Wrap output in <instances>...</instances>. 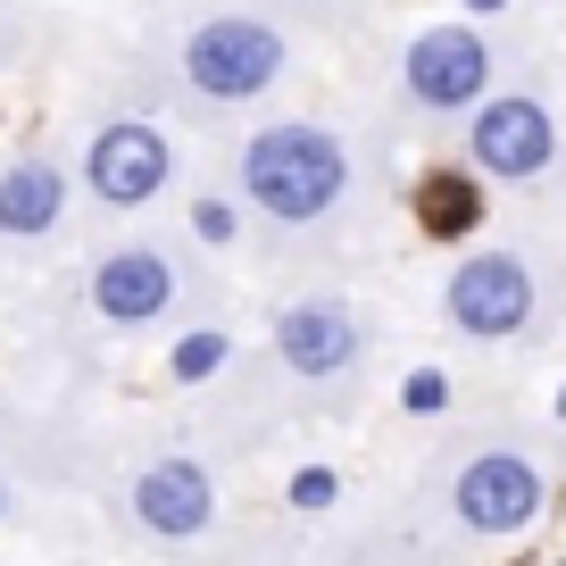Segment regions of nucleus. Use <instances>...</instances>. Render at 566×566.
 Segmentation results:
<instances>
[{"mask_svg":"<svg viewBox=\"0 0 566 566\" xmlns=\"http://www.w3.org/2000/svg\"><path fill=\"white\" fill-rule=\"evenodd\" d=\"M242 200L275 226H317L350 200V142L308 117H275L242 142Z\"/></svg>","mask_w":566,"mask_h":566,"instance_id":"f257e3e1","label":"nucleus"},{"mask_svg":"<svg viewBox=\"0 0 566 566\" xmlns=\"http://www.w3.org/2000/svg\"><path fill=\"white\" fill-rule=\"evenodd\" d=\"M283 67H292V42L266 18H242V9L200 18L192 34H184V84H192L200 101H259V92H275Z\"/></svg>","mask_w":566,"mask_h":566,"instance_id":"f03ea898","label":"nucleus"},{"mask_svg":"<svg viewBox=\"0 0 566 566\" xmlns=\"http://www.w3.org/2000/svg\"><path fill=\"white\" fill-rule=\"evenodd\" d=\"M533 301H542V283L516 250H467L442 275V317L467 342H516L533 325Z\"/></svg>","mask_w":566,"mask_h":566,"instance_id":"7ed1b4c3","label":"nucleus"},{"mask_svg":"<svg viewBox=\"0 0 566 566\" xmlns=\"http://www.w3.org/2000/svg\"><path fill=\"white\" fill-rule=\"evenodd\" d=\"M558 159V117L533 92H483L467 108V167L483 184H533Z\"/></svg>","mask_w":566,"mask_h":566,"instance_id":"20e7f679","label":"nucleus"},{"mask_svg":"<svg viewBox=\"0 0 566 566\" xmlns=\"http://www.w3.org/2000/svg\"><path fill=\"white\" fill-rule=\"evenodd\" d=\"M176 184V142L150 117H108L84 142V192L101 209H150V200Z\"/></svg>","mask_w":566,"mask_h":566,"instance_id":"39448f33","label":"nucleus"},{"mask_svg":"<svg viewBox=\"0 0 566 566\" xmlns=\"http://www.w3.org/2000/svg\"><path fill=\"white\" fill-rule=\"evenodd\" d=\"M542 500H549V475L525 450H475V459L459 467V483H450V516H459L475 542L525 533L533 516H542Z\"/></svg>","mask_w":566,"mask_h":566,"instance_id":"423d86ee","label":"nucleus"},{"mask_svg":"<svg viewBox=\"0 0 566 566\" xmlns=\"http://www.w3.org/2000/svg\"><path fill=\"white\" fill-rule=\"evenodd\" d=\"M400 92L417 108H433V117H467V108L492 92V42L475 34V25H424L417 42L400 51Z\"/></svg>","mask_w":566,"mask_h":566,"instance_id":"0eeeda50","label":"nucleus"},{"mask_svg":"<svg viewBox=\"0 0 566 566\" xmlns=\"http://www.w3.org/2000/svg\"><path fill=\"white\" fill-rule=\"evenodd\" d=\"M176 292H184V275H176V259H167L159 242H125V250H108V259L92 266V317L117 325V334L159 325L167 308H176Z\"/></svg>","mask_w":566,"mask_h":566,"instance_id":"6e6552de","label":"nucleus"},{"mask_svg":"<svg viewBox=\"0 0 566 566\" xmlns=\"http://www.w3.org/2000/svg\"><path fill=\"white\" fill-rule=\"evenodd\" d=\"M134 516L150 542H200L217 525V475L200 459H150L134 475Z\"/></svg>","mask_w":566,"mask_h":566,"instance_id":"1a4fd4ad","label":"nucleus"},{"mask_svg":"<svg viewBox=\"0 0 566 566\" xmlns=\"http://www.w3.org/2000/svg\"><path fill=\"white\" fill-rule=\"evenodd\" d=\"M358 350H367V334H358V317L342 301H292V308H275V358H283V375L325 384V375H350Z\"/></svg>","mask_w":566,"mask_h":566,"instance_id":"9d476101","label":"nucleus"},{"mask_svg":"<svg viewBox=\"0 0 566 566\" xmlns=\"http://www.w3.org/2000/svg\"><path fill=\"white\" fill-rule=\"evenodd\" d=\"M67 217V167L25 150L18 167H0V242H42Z\"/></svg>","mask_w":566,"mask_h":566,"instance_id":"9b49d317","label":"nucleus"},{"mask_svg":"<svg viewBox=\"0 0 566 566\" xmlns=\"http://www.w3.org/2000/svg\"><path fill=\"white\" fill-rule=\"evenodd\" d=\"M408 209H417V233L467 242V233H483V176L475 167H424L417 192H408Z\"/></svg>","mask_w":566,"mask_h":566,"instance_id":"f8f14e48","label":"nucleus"},{"mask_svg":"<svg viewBox=\"0 0 566 566\" xmlns=\"http://www.w3.org/2000/svg\"><path fill=\"white\" fill-rule=\"evenodd\" d=\"M233 358V342L217 334V325H192V334L176 342V350H167V375H176V384H209L217 367H226Z\"/></svg>","mask_w":566,"mask_h":566,"instance_id":"ddd939ff","label":"nucleus"},{"mask_svg":"<svg viewBox=\"0 0 566 566\" xmlns=\"http://www.w3.org/2000/svg\"><path fill=\"white\" fill-rule=\"evenodd\" d=\"M192 233H200L209 250H226L233 233H242V209H233L226 192H200V200H192Z\"/></svg>","mask_w":566,"mask_h":566,"instance_id":"4468645a","label":"nucleus"},{"mask_svg":"<svg viewBox=\"0 0 566 566\" xmlns=\"http://www.w3.org/2000/svg\"><path fill=\"white\" fill-rule=\"evenodd\" d=\"M400 408H408V417H442V408H450V375L442 367H417L400 384Z\"/></svg>","mask_w":566,"mask_h":566,"instance_id":"2eb2a0df","label":"nucleus"},{"mask_svg":"<svg viewBox=\"0 0 566 566\" xmlns=\"http://www.w3.org/2000/svg\"><path fill=\"white\" fill-rule=\"evenodd\" d=\"M334 500H342V475H334V467H301V475H292V509L317 516V509H334Z\"/></svg>","mask_w":566,"mask_h":566,"instance_id":"dca6fc26","label":"nucleus"},{"mask_svg":"<svg viewBox=\"0 0 566 566\" xmlns=\"http://www.w3.org/2000/svg\"><path fill=\"white\" fill-rule=\"evenodd\" d=\"M459 9H483V18H492V9H509V0H459Z\"/></svg>","mask_w":566,"mask_h":566,"instance_id":"f3484780","label":"nucleus"},{"mask_svg":"<svg viewBox=\"0 0 566 566\" xmlns=\"http://www.w3.org/2000/svg\"><path fill=\"white\" fill-rule=\"evenodd\" d=\"M0 516H9V483H0Z\"/></svg>","mask_w":566,"mask_h":566,"instance_id":"a211bd4d","label":"nucleus"},{"mask_svg":"<svg viewBox=\"0 0 566 566\" xmlns=\"http://www.w3.org/2000/svg\"><path fill=\"white\" fill-rule=\"evenodd\" d=\"M558 417H566V384H558Z\"/></svg>","mask_w":566,"mask_h":566,"instance_id":"6ab92c4d","label":"nucleus"}]
</instances>
